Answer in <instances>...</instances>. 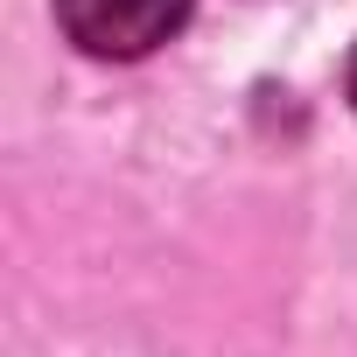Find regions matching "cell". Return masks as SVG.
Wrapping results in <instances>:
<instances>
[{"label": "cell", "instance_id": "6da1fadb", "mask_svg": "<svg viewBox=\"0 0 357 357\" xmlns=\"http://www.w3.org/2000/svg\"><path fill=\"white\" fill-rule=\"evenodd\" d=\"M197 0H56V22L84 56L105 63H133L147 50H161L175 29L190 22Z\"/></svg>", "mask_w": 357, "mask_h": 357}, {"label": "cell", "instance_id": "7a4b0ae2", "mask_svg": "<svg viewBox=\"0 0 357 357\" xmlns=\"http://www.w3.org/2000/svg\"><path fill=\"white\" fill-rule=\"evenodd\" d=\"M343 84H350V105H357V50H350V77Z\"/></svg>", "mask_w": 357, "mask_h": 357}]
</instances>
